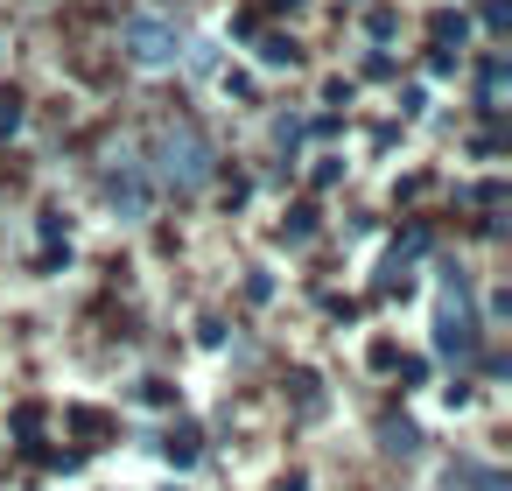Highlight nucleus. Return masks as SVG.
I'll list each match as a JSON object with an SVG mask.
<instances>
[{"instance_id": "f257e3e1", "label": "nucleus", "mask_w": 512, "mask_h": 491, "mask_svg": "<svg viewBox=\"0 0 512 491\" xmlns=\"http://www.w3.org/2000/svg\"><path fill=\"white\" fill-rule=\"evenodd\" d=\"M148 176H155V190L197 197V190L218 176V155H211V141H204L190 120H162V127H155V148H148Z\"/></svg>"}, {"instance_id": "f03ea898", "label": "nucleus", "mask_w": 512, "mask_h": 491, "mask_svg": "<svg viewBox=\"0 0 512 491\" xmlns=\"http://www.w3.org/2000/svg\"><path fill=\"white\" fill-rule=\"evenodd\" d=\"M99 197L127 218V225H141L148 211H155V176H148V155L141 148H106V169H99Z\"/></svg>"}, {"instance_id": "7ed1b4c3", "label": "nucleus", "mask_w": 512, "mask_h": 491, "mask_svg": "<svg viewBox=\"0 0 512 491\" xmlns=\"http://www.w3.org/2000/svg\"><path fill=\"white\" fill-rule=\"evenodd\" d=\"M120 50H127L141 71H169V64L183 57V29L162 22V15H134V22L120 29Z\"/></svg>"}, {"instance_id": "20e7f679", "label": "nucleus", "mask_w": 512, "mask_h": 491, "mask_svg": "<svg viewBox=\"0 0 512 491\" xmlns=\"http://www.w3.org/2000/svg\"><path fill=\"white\" fill-rule=\"evenodd\" d=\"M435 344H442L449 358H470V351H477V316H470L463 288L442 295V309H435Z\"/></svg>"}, {"instance_id": "39448f33", "label": "nucleus", "mask_w": 512, "mask_h": 491, "mask_svg": "<svg viewBox=\"0 0 512 491\" xmlns=\"http://www.w3.org/2000/svg\"><path fill=\"white\" fill-rule=\"evenodd\" d=\"M505 85H512V64H505V57H484V71H477V106H484V113H505Z\"/></svg>"}, {"instance_id": "423d86ee", "label": "nucleus", "mask_w": 512, "mask_h": 491, "mask_svg": "<svg viewBox=\"0 0 512 491\" xmlns=\"http://www.w3.org/2000/svg\"><path fill=\"white\" fill-rule=\"evenodd\" d=\"M15 127H22V99L8 92V99H0V134H15Z\"/></svg>"}]
</instances>
